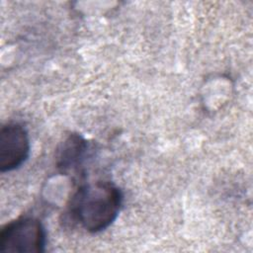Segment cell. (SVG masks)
<instances>
[{
    "mask_svg": "<svg viewBox=\"0 0 253 253\" xmlns=\"http://www.w3.org/2000/svg\"><path fill=\"white\" fill-rule=\"evenodd\" d=\"M45 247V230L35 217H21L7 223L0 232V251L39 253Z\"/></svg>",
    "mask_w": 253,
    "mask_h": 253,
    "instance_id": "7a4b0ae2",
    "label": "cell"
},
{
    "mask_svg": "<svg viewBox=\"0 0 253 253\" xmlns=\"http://www.w3.org/2000/svg\"><path fill=\"white\" fill-rule=\"evenodd\" d=\"M87 147V141L83 136L78 133L69 134L56 150V167L62 172L77 168L84 160Z\"/></svg>",
    "mask_w": 253,
    "mask_h": 253,
    "instance_id": "277c9868",
    "label": "cell"
},
{
    "mask_svg": "<svg viewBox=\"0 0 253 253\" xmlns=\"http://www.w3.org/2000/svg\"><path fill=\"white\" fill-rule=\"evenodd\" d=\"M27 130L17 123H9L0 130V171L10 172L19 168L30 155Z\"/></svg>",
    "mask_w": 253,
    "mask_h": 253,
    "instance_id": "3957f363",
    "label": "cell"
},
{
    "mask_svg": "<svg viewBox=\"0 0 253 253\" xmlns=\"http://www.w3.org/2000/svg\"><path fill=\"white\" fill-rule=\"evenodd\" d=\"M123 205L121 190L111 182L98 181L81 186L68 204L69 217L83 229L97 233L118 217Z\"/></svg>",
    "mask_w": 253,
    "mask_h": 253,
    "instance_id": "6da1fadb",
    "label": "cell"
}]
</instances>
